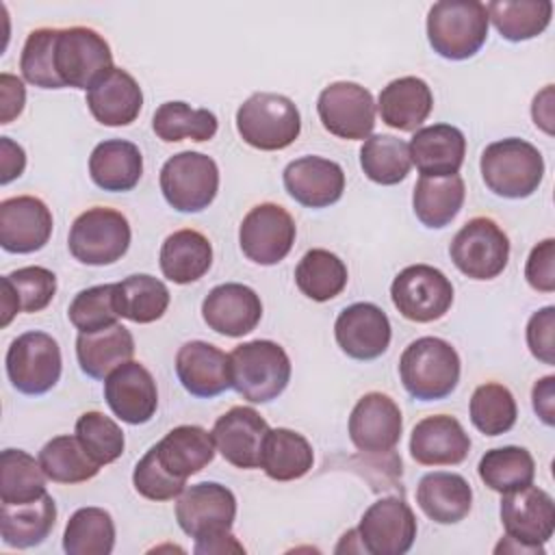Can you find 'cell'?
<instances>
[{"mask_svg":"<svg viewBox=\"0 0 555 555\" xmlns=\"http://www.w3.org/2000/svg\"><path fill=\"white\" fill-rule=\"evenodd\" d=\"M453 264L470 280H492L509 260V238L490 217L468 219L449 247Z\"/></svg>","mask_w":555,"mask_h":555,"instance_id":"ba28073f","label":"cell"},{"mask_svg":"<svg viewBox=\"0 0 555 555\" xmlns=\"http://www.w3.org/2000/svg\"><path fill=\"white\" fill-rule=\"evenodd\" d=\"M349 273L345 262L327 249H310L295 267L297 288L312 301H330L343 293Z\"/></svg>","mask_w":555,"mask_h":555,"instance_id":"b9f144b4","label":"cell"},{"mask_svg":"<svg viewBox=\"0 0 555 555\" xmlns=\"http://www.w3.org/2000/svg\"><path fill=\"white\" fill-rule=\"evenodd\" d=\"M132 486L141 496H145L150 501H171L184 492L186 481L167 473L160 466V462L156 460L154 447H150L145 451V455L134 466Z\"/></svg>","mask_w":555,"mask_h":555,"instance_id":"816d5d0a","label":"cell"},{"mask_svg":"<svg viewBox=\"0 0 555 555\" xmlns=\"http://www.w3.org/2000/svg\"><path fill=\"white\" fill-rule=\"evenodd\" d=\"M403 388L418 401L449 397L460 382V356L455 347L438 336L412 340L399 358Z\"/></svg>","mask_w":555,"mask_h":555,"instance_id":"3957f363","label":"cell"},{"mask_svg":"<svg viewBox=\"0 0 555 555\" xmlns=\"http://www.w3.org/2000/svg\"><path fill=\"white\" fill-rule=\"evenodd\" d=\"M410 160L421 176L442 178L455 176L464 165L466 137L451 124H434L418 128L408 143Z\"/></svg>","mask_w":555,"mask_h":555,"instance_id":"4316f807","label":"cell"},{"mask_svg":"<svg viewBox=\"0 0 555 555\" xmlns=\"http://www.w3.org/2000/svg\"><path fill=\"white\" fill-rule=\"evenodd\" d=\"M176 375L182 388L199 399H210L232 388L228 353L206 340H189L178 349Z\"/></svg>","mask_w":555,"mask_h":555,"instance_id":"d4e9b609","label":"cell"},{"mask_svg":"<svg viewBox=\"0 0 555 555\" xmlns=\"http://www.w3.org/2000/svg\"><path fill=\"white\" fill-rule=\"evenodd\" d=\"M130 236V223L119 210L93 206L74 219L67 247L78 262L104 267L117 262L128 251Z\"/></svg>","mask_w":555,"mask_h":555,"instance_id":"8992f818","label":"cell"},{"mask_svg":"<svg viewBox=\"0 0 555 555\" xmlns=\"http://www.w3.org/2000/svg\"><path fill=\"white\" fill-rule=\"evenodd\" d=\"M52 236V212L43 199L33 195L0 202V245L9 254H33Z\"/></svg>","mask_w":555,"mask_h":555,"instance_id":"d6986e66","label":"cell"},{"mask_svg":"<svg viewBox=\"0 0 555 555\" xmlns=\"http://www.w3.org/2000/svg\"><path fill=\"white\" fill-rule=\"evenodd\" d=\"M390 299L403 319L431 323L449 312L453 304V284L436 267L410 264L392 280Z\"/></svg>","mask_w":555,"mask_h":555,"instance_id":"30bf717a","label":"cell"},{"mask_svg":"<svg viewBox=\"0 0 555 555\" xmlns=\"http://www.w3.org/2000/svg\"><path fill=\"white\" fill-rule=\"evenodd\" d=\"M486 186L505 199H525L538 191L544 178L540 150L518 137L490 143L479 160Z\"/></svg>","mask_w":555,"mask_h":555,"instance_id":"7a4b0ae2","label":"cell"},{"mask_svg":"<svg viewBox=\"0 0 555 555\" xmlns=\"http://www.w3.org/2000/svg\"><path fill=\"white\" fill-rule=\"evenodd\" d=\"M375 100L373 93L349 80L327 85L317 100V113L323 128L347 141L369 139L375 128Z\"/></svg>","mask_w":555,"mask_h":555,"instance_id":"4fadbf2b","label":"cell"},{"mask_svg":"<svg viewBox=\"0 0 555 555\" xmlns=\"http://www.w3.org/2000/svg\"><path fill=\"white\" fill-rule=\"evenodd\" d=\"M206 325L228 338H241L256 330L262 319V301L258 293L238 282L215 286L202 301Z\"/></svg>","mask_w":555,"mask_h":555,"instance_id":"7402d4cb","label":"cell"},{"mask_svg":"<svg viewBox=\"0 0 555 555\" xmlns=\"http://www.w3.org/2000/svg\"><path fill=\"white\" fill-rule=\"evenodd\" d=\"M466 197L464 180L455 176H421L414 184L412 193V208L416 219L431 230H440L449 225L457 212L462 210Z\"/></svg>","mask_w":555,"mask_h":555,"instance_id":"d590c367","label":"cell"},{"mask_svg":"<svg viewBox=\"0 0 555 555\" xmlns=\"http://www.w3.org/2000/svg\"><path fill=\"white\" fill-rule=\"evenodd\" d=\"M115 546L113 516L102 507L76 509L63 533V551L67 555H108Z\"/></svg>","mask_w":555,"mask_h":555,"instance_id":"ee69618b","label":"cell"},{"mask_svg":"<svg viewBox=\"0 0 555 555\" xmlns=\"http://www.w3.org/2000/svg\"><path fill=\"white\" fill-rule=\"evenodd\" d=\"M477 473H479V479L490 490L505 494L533 483L535 462L525 447L507 444V447L486 451L479 460Z\"/></svg>","mask_w":555,"mask_h":555,"instance_id":"ab89813d","label":"cell"},{"mask_svg":"<svg viewBox=\"0 0 555 555\" xmlns=\"http://www.w3.org/2000/svg\"><path fill=\"white\" fill-rule=\"evenodd\" d=\"M375 108L386 126L416 132L434 108V93L423 78L401 76L382 89Z\"/></svg>","mask_w":555,"mask_h":555,"instance_id":"83f0119b","label":"cell"},{"mask_svg":"<svg viewBox=\"0 0 555 555\" xmlns=\"http://www.w3.org/2000/svg\"><path fill=\"white\" fill-rule=\"evenodd\" d=\"M236 130L247 145L262 152H278L299 137L301 115L291 98L258 91L238 106Z\"/></svg>","mask_w":555,"mask_h":555,"instance_id":"5b68a950","label":"cell"},{"mask_svg":"<svg viewBox=\"0 0 555 555\" xmlns=\"http://www.w3.org/2000/svg\"><path fill=\"white\" fill-rule=\"evenodd\" d=\"M67 317L72 325L82 334L100 332L115 325L119 319L115 308V284H98L80 291L72 299Z\"/></svg>","mask_w":555,"mask_h":555,"instance_id":"f907efd6","label":"cell"},{"mask_svg":"<svg viewBox=\"0 0 555 555\" xmlns=\"http://www.w3.org/2000/svg\"><path fill=\"white\" fill-rule=\"evenodd\" d=\"M134 356V338L128 327L115 323L100 332L82 334L76 338V358L80 371L93 379H106L111 371Z\"/></svg>","mask_w":555,"mask_h":555,"instance_id":"d6a6232c","label":"cell"},{"mask_svg":"<svg viewBox=\"0 0 555 555\" xmlns=\"http://www.w3.org/2000/svg\"><path fill=\"white\" fill-rule=\"evenodd\" d=\"M26 104V89L24 82L13 76L2 72L0 74V124H11Z\"/></svg>","mask_w":555,"mask_h":555,"instance_id":"11a10c76","label":"cell"},{"mask_svg":"<svg viewBox=\"0 0 555 555\" xmlns=\"http://www.w3.org/2000/svg\"><path fill=\"white\" fill-rule=\"evenodd\" d=\"M531 115H533L535 126H540L546 134L553 132V128H551V121H553V87H551V85H546V87L533 98Z\"/></svg>","mask_w":555,"mask_h":555,"instance_id":"680465c9","label":"cell"},{"mask_svg":"<svg viewBox=\"0 0 555 555\" xmlns=\"http://www.w3.org/2000/svg\"><path fill=\"white\" fill-rule=\"evenodd\" d=\"M158 264L163 275L173 284L197 282L212 264V245L193 228L176 230L163 241Z\"/></svg>","mask_w":555,"mask_h":555,"instance_id":"4dcf8cb0","label":"cell"},{"mask_svg":"<svg viewBox=\"0 0 555 555\" xmlns=\"http://www.w3.org/2000/svg\"><path fill=\"white\" fill-rule=\"evenodd\" d=\"M525 278L533 291H555V238H544L529 251L525 262Z\"/></svg>","mask_w":555,"mask_h":555,"instance_id":"db71d44e","label":"cell"},{"mask_svg":"<svg viewBox=\"0 0 555 555\" xmlns=\"http://www.w3.org/2000/svg\"><path fill=\"white\" fill-rule=\"evenodd\" d=\"M360 167L375 184H399L408 178L412 167L408 143L392 134H373L364 139L360 147Z\"/></svg>","mask_w":555,"mask_h":555,"instance_id":"f6af8a7d","label":"cell"},{"mask_svg":"<svg viewBox=\"0 0 555 555\" xmlns=\"http://www.w3.org/2000/svg\"><path fill=\"white\" fill-rule=\"evenodd\" d=\"M7 375L24 395H46L61 377L59 343L46 332H24L7 349Z\"/></svg>","mask_w":555,"mask_h":555,"instance_id":"8fae6325","label":"cell"},{"mask_svg":"<svg viewBox=\"0 0 555 555\" xmlns=\"http://www.w3.org/2000/svg\"><path fill=\"white\" fill-rule=\"evenodd\" d=\"M314 451L310 442L295 429H269L260 451V468L273 481H295L310 473Z\"/></svg>","mask_w":555,"mask_h":555,"instance_id":"836d02e7","label":"cell"},{"mask_svg":"<svg viewBox=\"0 0 555 555\" xmlns=\"http://www.w3.org/2000/svg\"><path fill=\"white\" fill-rule=\"evenodd\" d=\"M169 288L154 275L134 273L115 284L117 314L132 323L158 321L169 308Z\"/></svg>","mask_w":555,"mask_h":555,"instance_id":"f35d334b","label":"cell"},{"mask_svg":"<svg viewBox=\"0 0 555 555\" xmlns=\"http://www.w3.org/2000/svg\"><path fill=\"white\" fill-rule=\"evenodd\" d=\"M46 473L24 449H4L0 455V501L24 505L46 494Z\"/></svg>","mask_w":555,"mask_h":555,"instance_id":"7bdbcfd3","label":"cell"},{"mask_svg":"<svg viewBox=\"0 0 555 555\" xmlns=\"http://www.w3.org/2000/svg\"><path fill=\"white\" fill-rule=\"evenodd\" d=\"M87 106L102 126H128L143 106V91L132 74L121 67H111L87 91Z\"/></svg>","mask_w":555,"mask_h":555,"instance_id":"484cf974","label":"cell"},{"mask_svg":"<svg viewBox=\"0 0 555 555\" xmlns=\"http://www.w3.org/2000/svg\"><path fill=\"white\" fill-rule=\"evenodd\" d=\"M501 522L507 538L544 555L542 544L551 540L555 529V503L546 490L529 483L503 494Z\"/></svg>","mask_w":555,"mask_h":555,"instance_id":"2e32d148","label":"cell"},{"mask_svg":"<svg viewBox=\"0 0 555 555\" xmlns=\"http://www.w3.org/2000/svg\"><path fill=\"white\" fill-rule=\"evenodd\" d=\"M143 173L141 150L126 139H108L93 147L89 156L91 180L111 193H124L139 184Z\"/></svg>","mask_w":555,"mask_h":555,"instance_id":"1f68e13d","label":"cell"},{"mask_svg":"<svg viewBox=\"0 0 555 555\" xmlns=\"http://www.w3.org/2000/svg\"><path fill=\"white\" fill-rule=\"evenodd\" d=\"M468 414H470V423L483 436H501L514 427L518 408L507 386L496 382H486L475 388L470 397Z\"/></svg>","mask_w":555,"mask_h":555,"instance_id":"7dc6e473","label":"cell"},{"mask_svg":"<svg viewBox=\"0 0 555 555\" xmlns=\"http://www.w3.org/2000/svg\"><path fill=\"white\" fill-rule=\"evenodd\" d=\"M160 191L178 212H202L219 191V167L202 152H180L160 167Z\"/></svg>","mask_w":555,"mask_h":555,"instance_id":"52a82bcc","label":"cell"},{"mask_svg":"<svg viewBox=\"0 0 555 555\" xmlns=\"http://www.w3.org/2000/svg\"><path fill=\"white\" fill-rule=\"evenodd\" d=\"M470 438L462 423L449 414L421 418L410 436V455L423 466H455L466 460Z\"/></svg>","mask_w":555,"mask_h":555,"instance_id":"cb8c5ba5","label":"cell"},{"mask_svg":"<svg viewBox=\"0 0 555 555\" xmlns=\"http://www.w3.org/2000/svg\"><path fill=\"white\" fill-rule=\"evenodd\" d=\"M0 167H2V173H0L2 184H9L11 180L20 178L26 167L24 147L11 141L9 137H0Z\"/></svg>","mask_w":555,"mask_h":555,"instance_id":"9f6ffc18","label":"cell"},{"mask_svg":"<svg viewBox=\"0 0 555 555\" xmlns=\"http://www.w3.org/2000/svg\"><path fill=\"white\" fill-rule=\"evenodd\" d=\"M349 440L360 453H390L403 431L401 410L384 392H366L358 399L349 416Z\"/></svg>","mask_w":555,"mask_h":555,"instance_id":"e0dca14e","label":"cell"},{"mask_svg":"<svg viewBox=\"0 0 555 555\" xmlns=\"http://www.w3.org/2000/svg\"><path fill=\"white\" fill-rule=\"evenodd\" d=\"M334 336L343 353L353 360H375L390 345L388 314L369 301L347 306L334 323Z\"/></svg>","mask_w":555,"mask_h":555,"instance_id":"44dd1931","label":"cell"},{"mask_svg":"<svg viewBox=\"0 0 555 555\" xmlns=\"http://www.w3.org/2000/svg\"><path fill=\"white\" fill-rule=\"evenodd\" d=\"M74 436L78 438L87 455L100 466L115 462L124 453L126 440H124L121 427L111 416L98 410H91L78 416Z\"/></svg>","mask_w":555,"mask_h":555,"instance_id":"c3c4849f","label":"cell"},{"mask_svg":"<svg viewBox=\"0 0 555 555\" xmlns=\"http://www.w3.org/2000/svg\"><path fill=\"white\" fill-rule=\"evenodd\" d=\"M282 180L286 193L306 208L332 206L345 191L343 167L323 156H301L291 160Z\"/></svg>","mask_w":555,"mask_h":555,"instance_id":"603a6c76","label":"cell"},{"mask_svg":"<svg viewBox=\"0 0 555 555\" xmlns=\"http://www.w3.org/2000/svg\"><path fill=\"white\" fill-rule=\"evenodd\" d=\"M269 431L267 421L249 405H234L221 414L212 425V440L217 451L236 468H258L264 436Z\"/></svg>","mask_w":555,"mask_h":555,"instance_id":"ffe728a7","label":"cell"},{"mask_svg":"<svg viewBox=\"0 0 555 555\" xmlns=\"http://www.w3.org/2000/svg\"><path fill=\"white\" fill-rule=\"evenodd\" d=\"M212 434L199 425H180L154 444L160 466L178 479H189L215 460Z\"/></svg>","mask_w":555,"mask_h":555,"instance_id":"f1b7e54d","label":"cell"},{"mask_svg":"<svg viewBox=\"0 0 555 555\" xmlns=\"http://www.w3.org/2000/svg\"><path fill=\"white\" fill-rule=\"evenodd\" d=\"M527 347L533 358L555 364V308L544 306L527 323Z\"/></svg>","mask_w":555,"mask_h":555,"instance_id":"f5cc1de1","label":"cell"},{"mask_svg":"<svg viewBox=\"0 0 555 555\" xmlns=\"http://www.w3.org/2000/svg\"><path fill=\"white\" fill-rule=\"evenodd\" d=\"M56 522V503L46 492L24 505L0 507V535L7 546L30 548L46 542Z\"/></svg>","mask_w":555,"mask_h":555,"instance_id":"e575fe53","label":"cell"},{"mask_svg":"<svg viewBox=\"0 0 555 555\" xmlns=\"http://www.w3.org/2000/svg\"><path fill=\"white\" fill-rule=\"evenodd\" d=\"M488 22L507 41H527L546 30L553 17L551 0H494L486 4Z\"/></svg>","mask_w":555,"mask_h":555,"instance_id":"74e56055","label":"cell"},{"mask_svg":"<svg viewBox=\"0 0 555 555\" xmlns=\"http://www.w3.org/2000/svg\"><path fill=\"white\" fill-rule=\"evenodd\" d=\"M232 388L249 403H269L278 399L291 382V358L273 340H249L236 345L230 353Z\"/></svg>","mask_w":555,"mask_h":555,"instance_id":"6da1fadb","label":"cell"},{"mask_svg":"<svg viewBox=\"0 0 555 555\" xmlns=\"http://www.w3.org/2000/svg\"><path fill=\"white\" fill-rule=\"evenodd\" d=\"M54 67L65 87L89 91L115 65L111 46L98 30L69 26L56 33Z\"/></svg>","mask_w":555,"mask_h":555,"instance_id":"9c48e42d","label":"cell"},{"mask_svg":"<svg viewBox=\"0 0 555 555\" xmlns=\"http://www.w3.org/2000/svg\"><path fill=\"white\" fill-rule=\"evenodd\" d=\"M236 518V496L217 481H202L184 488L176 503V520L193 540L230 533Z\"/></svg>","mask_w":555,"mask_h":555,"instance_id":"7c38bea8","label":"cell"},{"mask_svg":"<svg viewBox=\"0 0 555 555\" xmlns=\"http://www.w3.org/2000/svg\"><path fill=\"white\" fill-rule=\"evenodd\" d=\"M2 325L17 312H41L54 299L56 275L46 267H22L2 275Z\"/></svg>","mask_w":555,"mask_h":555,"instance_id":"8d00e7d4","label":"cell"},{"mask_svg":"<svg viewBox=\"0 0 555 555\" xmlns=\"http://www.w3.org/2000/svg\"><path fill=\"white\" fill-rule=\"evenodd\" d=\"M297 236L295 221L286 208L273 202L254 206L241 221L238 245L247 260L271 267L288 256Z\"/></svg>","mask_w":555,"mask_h":555,"instance_id":"5bb4252c","label":"cell"},{"mask_svg":"<svg viewBox=\"0 0 555 555\" xmlns=\"http://www.w3.org/2000/svg\"><path fill=\"white\" fill-rule=\"evenodd\" d=\"M104 399L111 412L128 423H147L158 408V390L152 373L134 360L119 364L104 379Z\"/></svg>","mask_w":555,"mask_h":555,"instance_id":"ac0fdd59","label":"cell"},{"mask_svg":"<svg viewBox=\"0 0 555 555\" xmlns=\"http://www.w3.org/2000/svg\"><path fill=\"white\" fill-rule=\"evenodd\" d=\"M152 128L156 137L165 143L176 141H210L217 134L219 121L208 108H191L186 102L171 100L156 108L152 117Z\"/></svg>","mask_w":555,"mask_h":555,"instance_id":"60d3db41","label":"cell"},{"mask_svg":"<svg viewBox=\"0 0 555 555\" xmlns=\"http://www.w3.org/2000/svg\"><path fill=\"white\" fill-rule=\"evenodd\" d=\"M416 503L429 520L438 525H455L470 512L473 488L457 473L434 470L421 477L416 486Z\"/></svg>","mask_w":555,"mask_h":555,"instance_id":"f546056e","label":"cell"},{"mask_svg":"<svg viewBox=\"0 0 555 555\" xmlns=\"http://www.w3.org/2000/svg\"><path fill=\"white\" fill-rule=\"evenodd\" d=\"M358 540L371 555H403L416 538V516L399 496H384L366 507L358 525Z\"/></svg>","mask_w":555,"mask_h":555,"instance_id":"9a60e30c","label":"cell"},{"mask_svg":"<svg viewBox=\"0 0 555 555\" xmlns=\"http://www.w3.org/2000/svg\"><path fill=\"white\" fill-rule=\"evenodd\" d=\"M553 399H555V377L546 375V377H542L540 382L533 384L531 401H533L535 414L548 427L555 423V401Z\"/></svg>","mask_w":555,"mask_h":555,"instance_id":"6f0895ef","label":"cell"},{"mask_svg":"<svg viewBox=\"0 0 555 555\" xmlns=\"http://www.w3.org/2000/svg\"><path fill=\"white\" fill-rule=\"evenodd\" d=\"M39 464L48 479L56 483H82L100 473L76 436H56L48 440L39 451Z\"/></svg>","mask_w":555,"mask_h":555,"instance_id":"bcb514c9","label":"cell"},{"mask_svg":"<svg viewBox=\"0 0 555 555\" xmlns=\"http://www.w3.org/2000/svg\"><path fill=\"white\" fill-rule=\"evenodd\" d=\"M488 11L477 0H440L427 13V41L447 61L475 56L488 39Z\"/></svg>","mask_w":555,"mask_h":555,"instance_id":"277c9868","label":"cell"},{"mask_svg":"<svg viewBox=\"0 0 555 555\" xmlns=\"http://www.w3.org/2000/svg\"><path fill=\"white\" fill-rule=\"evenodd\" d=\"M59 28H37L33 30L22 48L20 69L26 82L39 89H63V80L54 67V43Z\"/></svg>","mask_w":555,"mask_h":555,"instance_id":"681fc988","label":"cell"},{"mask_svg":"<svg viewBox=\"0 0 555 555\" xmlns=\"http://www.w3.org/2000/svg\"><path fill=\"white\" fill-rule=\"evenodd\" d=\"M193 551L197 555H215V553H245L243 544L236 542V538L232 533L225 535H217V538H206V540H195Z\"/></svg>","mask_w":555,"mask_h":555,"instance_id":"91938a15","label":"cell"}]
</instances>
